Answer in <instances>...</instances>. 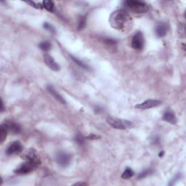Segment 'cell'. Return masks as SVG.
Wrapping results in <instances>:
<instances>
[{"mask_svg":"<svg viewBox=\"0 0 186 186\" xmlns=\"http://www.w3.org/2000/svg\"><path fill=\"white\" fill-rule=\"evenodd\" d=\"M109 21L113 28L116 30H123L130 23L131 17L127 10L119 9L111 13Z\"/></svg>","mask_w":186,"mask_h":186,"instance_id":"cell-1","label":"cell"},{"mask_svg":"<svg viewBox=\"0 0 186 186\" xmlns=\"http://www.w3.org/2000/svg\"><path fill=\"white\" fill-rule=\"evenodd\" d=\"M106 122L110 126L116 129H127L133 128L134 127V124L130 121L112 117V116L108 117Z\"/></svg>","mask_w":186,"mask_h":186,"instance_id":"cell-2","label":"cell"},{"mask_svg":"<svg viewBox=\"0 0 186 186\" xmlns=\"http://www.w3.org/2000/svg\"><path fill=\"white\" fill-rule=\"evenodd\" d=\"M124 6L135 13H144L148 10L149 7L143 1L127 0L124 2Z\"/></svg>","mask_w":186,"mask_h":186,"instance_id":"cell-3","label":"cell"},{"mask_svg":"<svg viewBox=\"0 0 186 186\" xmlns=\"http://www.w3.org/2000/svg\"><path fill=\"white\" fill-rule=\"evenodd\" d=\"M23 158L27 162L30 163L37 168L41 163V158L37 151L33 148H29L24 153Z\"/></svg>","mask_w":186,"mask_h":186,"instance_id":"cell-4","label":"cell"},{"mask_svg":"<svg viewBox=\"0 0 186 186\" xmlns=\"http://www.w3.org/2000/svg\"><path fill=\"white\" fill-rule=\"evenodd\" d=\"M144 37H143V33L140 31H138L134 33L133 39H132V47L133 48L135 49V50H142L144 47Z\"/></svg>","mask_w":186,"mask_h":186,"instance_id":"cell-5","label":"cell"},{"mask_svg":"<svg viewBox=\"0 0 186 186\" xmlns=\"http://www.w3.org/2000/svg\"><path fill=\"white\" fill-rule=\"evenodd\" d=\"M161 104V101L158 100H155V99H150V100H147L141 103L140 104H138L135 106L137 108H140V109H149V108H152L156 107L158 106H159Z\"/></svg>","mask_w":186,"mask_h":186,"instance_id":"cell-6","label":"cell"},{"mask_svg":"<svg viewBox=\"0 0 186 186\" xmlns=\"http://www.w3.org/2000/svg\"><path fill=\"white\" fill-rule=\"evenodd\" d=\"M22 150H23V145L19 141H15L9 145L8 149L6 150V153L8 155H14L21 153Z\"/></svg>","mask_w":186,"mask_h":186,"instance_id":"cell-7","label":"cell"},{"mask_svg":"<svg viewBox=\"0 0 186 186\" xmlns=\"http://www.w3.org/2000/svg\"><path fill=\"white\" fill-rule=\"evenodd\" d=\"M35 168L36 167H33L31 163L26 161L25 163L21 164L19 167H18L17 169L15 170V172L18 174H26L32 172Z\"/></svg>","mask_w":186,"mask_h":186,"instance_id":"cell-8","label":"cell"},{"mask_svg":"<svg viewBox=\"0 0 186 186\" xmlns=\"http://www.w3.org/2000/svg\"><path fill=\"white\" fill-rule=\"evenodd\" d=\"M44 61L45 63L47 66H48L52 71H58L60 70L59 65L55 62V60L53 59L52 56L48 55V54H44Z\"/></svg>","mask_w":186,"mask_h":186,"instance_id":"cell-9","label":"cell"},{"mask_svg":"<svg viewBox=\"0 0 186 186\" xmlns=\"http://www.w3.org/2000/svg\"><path fill=\"white\" fill-rule=\"evenodd\" d=\"M56 160L58 164L61 167H66L71 162V156L64 152H60L57 155Z\"/></svg>","mask_w":186,"mask_h":186,"instance_id":"cell-10","label":"cell"},{"mask_svg":"<svg viewBox=\"0 0 186 186\" xmlns=\"http://www.w3.org/2000/svg\"><path fill=\"white\" fill-rule=\"evenodd\" d=\"M163 120L172 124H175L177 123V118L175 114L172 110L168 109L163 114Z\"/></svg>","mask_w":186,"mask_h":186,"instance_id":"cell-11","label":"cell"},{"mask_svg":"<svg viewBox=\"0 0 186 186\" xmlns=\"http://www.w3.org/2000/svg\"><path fill=\"white\" fill-rule=\"evenodd\" d=\"M5 124L8 127L9 132H11V133L14 134H18L21 133V127L17 123L14 122H5Z\"/></svg>","mask_w":186,"mask_h":186,"instance_id":"cell-12","label":"cell"},{"mask_svg":"<svg viewBox=\"0 0 186 186\" xmlns=\"http://www.w3.org/2000/svg\"><path fill=\"white\" fill-rule=\"evenodd\" d=\"M48 90L49 93H50L51 95H52L53 97L58 100V101H59L60 103H63V104H66V100H64V98H63L62 96L55 90V89H54V87L53 86H50V85L48 86Z\"/></svg>","mask_w":186,"mask_h":186,"instance_id":"cell-13","label":"cell"},{"mask_svg":"<svg viewBox=\"0 0 186 186\" xmlns=\"http://www.w3.org/2000/svg\"><path fill=\"white\" fill-rule=\"evenodd\" d=\"M168 27L164 23H161L156 28V33L158 37H163L167 34Z\"/></svg>","mask_w":186,"mask_h":186,"instance_id":"cell-14","label":"cell"},{"mask_svg":"<svg viewBox=\"0 0 186 186\" xmlns=\"http://www.w3.org/2000/svg\"><path fill=\"white\" fill-rule=\"evenodd\" d=\"M8 132V127H7L5 123L2 124L1 126H0V143H1V144L4 143V140L6 139Z\"/></svg>","mask_w":186,"mask_h":186,"instance_id":"cell-15","label":"cell"},{"mask_svg":"<svg viewBox=\"0 0 186 186\" xmlns=\"http://www.w3.org/2000/svg\"><path fill=\"white\" fill-rule=\"evenodd\" d=\"M42 5H43V8L45 9L46 10L49 11V12H53L54 10V7H55V4L52 1L50 0H44L42 2Z\"/></svg>","mask_w":186,"mask_h":186,"instance_id":"cell-16","label":"cell"},{"mask_svg":"<svg viewBox=\"0 0 186 186\" xmlns=\"http://www.w3.org/2000/svg\"><path fill=\"white\" fill-rule=\"evenodd\" d=\"M134 175V172L133 170L131 169V168H127L126 169H125V171L123 172L122 175V178L123 179H124V180H128V179L131 178Z\"/></svg>","mask_w":186,"mask_h":186,"instance_id":"cell-17","label":"cell"},{"mask_svg":"<svg viewBox=\"0 0 186 186\" xmlns=\"http://www.w3.org/2000/svg\"><path fill=\"white\" fill-rule=\"evenodd\" d=\"M39 48L41 49L42 50L44 51V52H48L51 49V44L50 42H48V41H44V42H42V43L39 44Z\"/></svg>","mask_w":186,"mask_h":186,"instance_id":"cell-18","label":"cell"},{"mask_svg":"<svg viewBox=\"0 0 186 186\" xmlns=\"http://www.w3.org/2000/svg\"><path fill=\"white\" fill-rule=\"evenodd\" d=\"M71 59L74 61V63H76L78 65V66H79L80 67H82V68H84V69H88V66H87L86 64H84V63L81 61V60H79V59H77V58L73 57V56H72V55H71Z\"/></svg>","mask_w":186,"mask_h":186,"instance_id":"cell-19","label":"cell"},{"mask_svg":"<svg viewBox=\"0 0 186 186\" xmlns=\"http://www.w3.org/2000/svg\"><path fill=\"white\" fill-rule=\"evenodd\" d=\"M86 23H87V19L84 16L83 17H81L79 21V23H78V29H83L86 26Z\"/></svg>","mask_w":186,"mask_h":186,"instance_id":"cell-20","label":"cell"},{"mask_svg":"<svg viewBox=\"0 0 186 186\" xmlns=\"http://www.w3.org/2000/svg\"><path fill=\"white\" fill-rule=\"evenodd\" d=\"M43 26H44V28L46 29V30L49 31H50V32L53 33H55V28H54V27L52 25H51L50 23H44Z\"/></svg>","mask_w":186,"mask_h":186,"instance_id":"cell-21","label":"cell"},{"mask_svg":"<svg viewBox=\"0 0 186 186\" xmlns=\"http://www.w3.org/2000/svg\"><path fill=\"white\" fill-rule=\"evenodd\" d=\"M75 141L78 144H83L84 142V138L81 134H77L75 137Z\"/></svg>","mask_w":186,"mask_h":186,"instance_id":"cell-22","label":"cell"},{"mask_svg":"<svg viewBox=\"0 0 186 186\" xmlns=\"http://www.w3.org/2000/svg\"><path fill=\"white\" fill-rule=\"evenodd\" d=\"M149 173H150L149 170H146V171H144L143 172H142V173H141L140 174V175L138 176V178H145V177H146Z\"/></svg>","mask_w":186,"mask_h":186,"instance_id":"cell-23","label":"cell"},{"mask_svg":"<svg viewBox=\"0 0 186 186\" xmlns=\"http://www.w3.org/2000/svg\"><path fill=\"white\" fill-rule=\"evenodd\" d=\"M106 42L107 44H111V45H112V44H116V41H115V40H113V39H106Z\"/></svg>","mask_w":186,"mask_h":186,"instance_id":"cell-24","label":"cell"},{"mask_svg":"<svg viewBox=\"0 0 186 186\" xmlns=\"http://www.w3.org/2000/svg\"><path fill=\"white\" fill-rule=\"evenodd\" d=\"M98 138H99V137L97 136V135H95V134H91L90 135H89L88 137V138L90 139V140H94V139H97Z\"/></svg>","mask_w":186,"mask_h":186,"instance_id":"cell-25","label":"cell"},{"mask_svg":"<svg viewBox=\"0 0 186 186\" xmlns=\"http://www.w3.org/2000/svg\"><path fill=\"white\" fill-rule=\"evenodd\" d=\"M87 184L85 183H82V182H79V183H76L73 184V185H87Z\"/></svg>","mask_w":186,"mask_h":186,"instance_id":"cell-26","label":"cell"},{"mask_svg":"<svg viewBox=\"0 0 186 186\" xmlns=\"http://www.w3.org/2000/svg\"><path fill=\"white\" fill-rule=\"evenodd\" d=\"M1 111L3 112L4 111V103L2 99H1Z\"/></svg>","mask_w":186,"mask_h":186,"instance_id":"cell-27","label":"cell"},{"mask_svg":"<svg viewBox=\"0 0 186 186\" xmlns=\"http://www.w3.org/2000/svg\"><path fill=\"white\" fill-rule=\"evenodd\" d=\"M178 179H179V175H177V176L175 177V178H174V180H178ZM173 183H174V180H172V183H169V185H172V184H173Z\"/></svg>","mask_w":186,"mask_h":186,"instance_id":"cell-28","label":"cell"},{"mask_svg":"<svg viewBox=\"0 0 186 186\" xmlns=\"http://www.w3.org/2000/svg\"><path fill=\"white\" fill-rule=\"evenodd\" d=\"M163 155V151H161V153H159V156H160V157H161V156H162Z\"/></svg>","mask_w":186,"mask_h":186,"instance_id":"cell-29","label":"cell"}]
</instances>
